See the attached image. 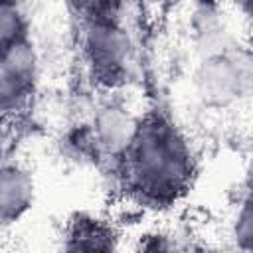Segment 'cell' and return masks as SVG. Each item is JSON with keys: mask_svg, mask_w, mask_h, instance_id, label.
I'll return each mask as SVG.
<instances>
[{"mask_svg": "<svg viewBox=\"0 0 253 253\" xmlns=\"http://www.w3.org/2000/svg\"><path fill=\"white\" fill-rule=\"evenodd\" d=\"M130 172L136 186L152 198H172L188 182L190 158L176 130L154 119L134 130Z\"/></svg>", "mask_w": 253, "mask_h": 253, "instance_id": "obj_1", "label": "cell"}, {"mask_svg": "<svg viewBox=\"0 0 253 253\" xmlns=\"http://www.w3.org/2000/svg\"><path fill=\"white\" fill-rule=\"evenodd\" d=\"M34 81V53L30 45L20 40L2 47V103L8 111L22 101Z\"/></svg>", "mask_w": 253, "mask_h": 253, "instance_id": "obj_2", "label": "cell"}, {"mask_svg": "<svg viewBox=\"0 0 253 253\" xmlns=\"http://www.w3.org/2000/svg\"><path fill=\"white\" fill-rule=\"evenodd\" d=\"M93 63H97L107 73H117L126 57V38L125 34L107 20H97L89 30L87 40Z\"/></svg>", "mask_w": 253, "mask_h": 253, "instance_id": "obj_3", "label": "cell"}, {"mask_svg": "<svg viewBox=\"0 0 253 253\" xmlns=\"http://www.w3.org/2000/svg\"><path fill=\"white\" fill-rule=\"evenodd\" d=\"M32 196V182L30 178L14 168H4L2 174V211L4 219L16 217L20 211H24L30 204Z\"/></svg>", "mask_w": 253, "mask_h": 253, "instance_id": "obj_4", "label": "cell"}, {"mask_svg": "<svg viewBox=\"0 0 253 253\" xmlns=\"http://www.w3.org/2000/svg\"><path fill=\"white\" fill-rule=\"evenodd\" d=\"M0 36H2V47L12 45L22 40V24L20 16L12 6H2L0 10Z\"/></svg>", "mask_w": 253, "mask_h": 253, "instance_id": "obj_5", "label": "cell"}, {"mask_svg": "<svg viewBox=\"0 0 253 253\" xmlns=\"http://www.w3.org/2000/svg\"><path fill=\"white\" fill-rule=\"evenodd\" d=\"M235 235H237V241L243 249L253 251V200L247 202L243 206V210L239 211L237 225H235Z\"/></svg>", "mask_w": 253, "mask_h": 253, "instance_id": "obj_6", "label": "cell"}, {"mask_svg": "<svg viewBox=\"0 0 253 253\" xmlns=\"http://www.w3.org/2000/svg\"><path fill=\"white\" fill-rule=\"evenodd\" d=\"M251 178H253V172H251Z\"/></svg>", "mask_w": 253, "mask_h": 253, "instance_id": "obj_7", "label": "cell"}]
</instances>
